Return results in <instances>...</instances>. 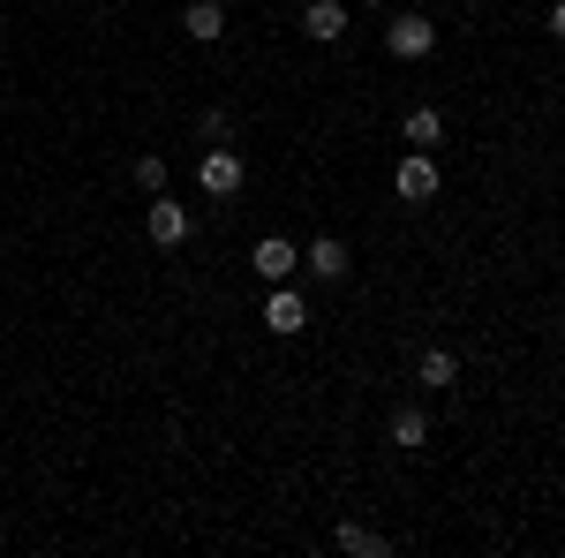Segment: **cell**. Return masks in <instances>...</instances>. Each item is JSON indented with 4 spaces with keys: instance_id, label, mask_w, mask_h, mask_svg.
Returning <instances> with one entry per match:
<instances>
[{
    "instance_id": "obj_1",
    "label": "cell",
    "mask_w": 565,
    "mask_h": 558,
    "mask_svg": "<svg viewBox=\"0 0 565 558\" xmlns=\"http://www.w3.org/2000/svg\"><path fill=\"white\" fill-rule=\"evenodd\" d=\"M143 234H151V250H181V242L196 234V212H189L181 197H151V212H143Z\"/></svg>"
},
{
    "instance_id": "obj_2",
    "label": "cell",
    "mask_w": 565,
    "mask_h": 558,
    "mask_svg": "<svg viewBox=\"0 0 565 558\" xmlns=\"http://www.w3.org/2000/svg\"><path fill=\"white\" fill-rule=\"evenodd\" d=\"M309 325H317V317H309V302H302V287H295V280L264 295V333H279V340H302Z\"/></svg>"
},
{
    "instance_id": "obj_3",
    "label": "cell",
    "mask_w": 565,
    "mask_h": 558,
    "mask_svg": "<svg viewBox=\"0 0 565 558\" xmlns=\"http://www.w3.org/2000/svg\"><path fill=\"white\" fill-rule=\"evenodd\" d=\"M249 272H257L264 287H287V280H302V250L287 234H264L257 250H249Z\"/></svg>"
},
{
    "instance_id": "obj_4",
    "label": "cell",
    "mask_w": 565,
    "mask_h": 558,
    "mask_svg": "<svg viewBox=\"0 0 565 558\" xmlns=\"http://www.w3.org/2000/svg\"><path fill=\"white\" fill-rule=\"evenodd\" d=\"M392 189H399V204H437L445 173H437L430 151H407V159H399V173H392Z\"/></svg>"
},
{
    "instance_id": "obj_5",
    "label": "cell",
    "mask_w": 565,
    "mask_h": 558,
    "mask_svg": "<svg viewBox=\"0 0 565 558\" xmlns=\"http://www.w3.org/2000/svg\"><path fill=\"white\" fill-rule=\"evenodd\" d=\"M385 45H392V61H430V53H437V23H430V15H392Z\"/></svg>"
},
{
    "instance_id": "obj_6",
    "label": "cell",
    "mask_w": 565,
    "mask_h": 558,
    "mask_svg": "<svg viewBox=\"0 0 565 558\" xmlns=\"http://www.w3.org/2000/svg\"><path fill=\"white\" fill-rule=\"evenodd\" d=\"M242 151H234V144H212V151H204V167H196V189H204V197H234V189H242Z\"/></svg>"
},
{
    "instance_id": "obj_7",
    "label": "cell",
    "mask_w": 565,
    "mask_h": 558,
    "mask_svg": "<svg viewBox=\"0 0 565 558\" xmlns=\"http://www.w3.org/2000/svg\"><path fill=\"white\" fill-rule=\"evenodd\" d=\"M348 0H302V39L309 45H340L348 39Z\"/></svg>"
},
{
    "instance_id": "obj_8",
    "label": "cell",
    "mask_w": 565,
    "mask_h": 558,
    "mask_svg": "<svg viewBox=\"0 0 565 558\" xmlns=\"http://www.w3.org/2000/svg\"><path fill=\"white\" fill-rule=\"evenodd\" d=\"M302 272H309V280H324V287H340V280H348V272H354L348 242H340V234H317V242H309V250H302Z\"/></svg>"
},
{
    "instance_id": "obj_9",
    "label": "cell",
    "mask_w": 565,
    "mask_h": 558,
    "mask_svg": "<svg viewBox=\"0 0 565 558\" xmlns=\"http://www.w3.org/2000/svg\"><path fill=\"white\" fill-rule=\"evenodd\" d=\"M415 386L423 392H452L460 386V355H452V347H415Z\"/></svg>"
},
{
    "instance_id": "obj_10",
    "label": "cell",
    "mask_w": 565,
    "mask_h": 558,
    "mask_svg": "<svg viewBox=\"0 0 565 558\" xmlns=\"http://www.w3.org/2000/svg\"><path fill=\"white\" fill-rule=\"evenodd\" d=\"M385 438L399 445V453H423V445H430V415H423V400H407V408H392Z\"/></svg>"
},
{
    "instance_id": "obj_11",
    "label": "cell",
    "mask_w": 565,
    "mask_h": 558,
    "mask_svg": "<svg viewBox=\"0 0 565 558\" xmlns=\"http://www.w3.org/2000/svg\"><path fill=\"white\" fill-rule=\"evenodd\" d=\"M181 39L218 45L226 39V8H218V0H189V8H181Z\"/></svg>"
},
{
    "instance_id": "obj_12",
    "label": "cell",
    "mask_w": 565,
    "mask_h": 558,
    "mask_svg": "<svg viewBox=\"0 0 565 558\" xmlns=\"http://www.w3.org/2000/svg\"><path fill=\"white\" fill-rule=\"evenodd\" d=\"M399 136H407L415 151H430L437 136H445V114H437V106H407V114H399Z\"/></svg>"
},
{
    "instance_id": "obj_13",
    "label": "cell",
    "mask_w": 565,
    "mask_h": 558,
    "mask_svg": "<svg viewBox=\"0 0 565 558\" xmlns=\"http://www.w3.org/2000/svg\"><path fill=\"white\" fill-rule=\"evenodd\" d=\"M332 544H340L348 558H385L392 551L385 536H377V528H362V520H340V536H332Z\"/></svg>"
},
{
    "instance_id": "obj_14",
    "label": "cell",
    "mask_w": 565,
    "mask_h": 558,
    "mask_svg": "<svg viewBox=\"0 0 565 558\" xmlns=\"http://www.w3.org/2000/svg\"><path fill=\"white\" fill-rule=\"evenodd\" d=\"M129 181L143 189V197H167V159H159V151H143V159L129 167Z\"/></svg>"
},
{
    "instance_id": "obj_15",
    "label": "cell",
    "mask_w": 565,
    "mask_h": 558,
    "mask_svg": "<svg viewBox=\"0 0 565 558\" xmlns=\"http://www.w3.org/2000/svg\"><path fill=\"white\" fill-rule=\"evenodd\" d=\"M196 136H204V144H234V136H242V122H234L226 106H204V122H196Z\"/></svg>"
},
{
    "instance_id": "obj_16",
    "label": "cell",
    "mask_w": 565,
    "mask_h": 558,
    "mask_svg": "<svg viewBox=\"0 0 565 558\" xmlns=\"http://www.w3.org/2000/svg\"><path fill=\"white\" fill-rule=\"evenodd\" d=\"M543 31H551V39L565 45V0H558V8H551V15H543Z\"/></svg>"
},
{
    "instance_id": "obj_17",
    "label": "cell",
    "mask_w": 565,
    "mask_h": 558,
    "mask_svg": "<svg viewBox=\"0 0 565 558\" xmlns=\"http://www.w3.org/2000/svg\"><path fill=\"white\" fill-rule=\"evenodd\" d=\"M362 8H392V0H362Z\"/></svg>"
},
{
    "instance_id": "obj_18",
    "label": "cell",
    "mask_w": 565,
    "mask_h": 558,
    "mask_svg": "<svg viewBox=\"0 0 565 558\" xmlns=\"http://www.w3.org/2000/svg\"><path fill=\"white\" fill-rule=\"evenodd\" d=\"M0 31H8V8H0Z\"/></svg>"
}]
</instances>
